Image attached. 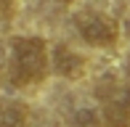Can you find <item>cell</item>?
Instances as JSON below:
<instances>
[{"mask_svg": "<svg viewBox=\"0 0 130 127\" xmlns=\"http://www.w3.org/2000/svg\"><path fill=\"white\" fill-rule=\"evenodd\" d=\"M74 27H77V34L85 40L93 48H109V45L117 43V21L109 19L106 13H98V11H85L74 19Z\"/></svg>", "mask_w": 130, "mask_h": 127, "instance_id": "2", "label": "cell"}, {"mask_svg": "<svg viewBox=\"0 0 130 127\" xmlns=\"http://www.w3.org/2000/svg\"><path fill=\"white\" fill-rule=\"evenodd\" d=\"M127 74H130V61H127Z\"/></svg>", "mask_w": 130, "mask_h": 127, "instance_id": "9", "label": "cell"}, {"mask_svg": "<svg viewBox=\"0 0 130 127\" xmlns=\"http://www.w3.org/2000/svg\"><path fill=\"white\" fill-rule=\"evenodd\" d=\"M13 56V79L19 85H32L48 74L51 56L43 37H16L11 45Z\"/></svg>", "mask_w": 130, "mask_h": 127, "instance_id": "1", "label": "cell"}, {"mask_svg": "<svg viewBox=\"0 0 130 127\" xmlns=\"http://www.w3.org/2000/svg\"><path fill=\"white\" fill-rule=\"evenodd\" d=\"M27 106L24 103H16V101H8V103H0V127H27Z\"/></svg>", "mask_w": 130, "mask_h": 127, "instance_id": "6", "label": "cell"}, {"mask_svg": "<svg viewBox=\"0 0 130 127\" xmlns=\"http://www.w3.org/2000/svg\"><path fill=\"white\" fill-rule=\"evenodd\" d=\"M72 127H104V114L93 103H77L72 109Z\"/></svg>", "mask_w": 130, "mask_h": 127, "instance_id": "5", "label": "cell"}, {"mask_svg": "<svg viewBox=\"0 0 130 127\" xmlns=\"http://www.w3.org/2000/svg\"><path fill=\"white\" fill-rule=\"evenodd\" d=\"M104 127H130V85H117L104 98Z\"/></svg>", "mask_w": 130, "mask_h": 127, "instance_id": "3", "label": "cell"}, {"mask_svg": "<svg viewBox=\"0 0 130 127\" xmlns=\"http://www.w3.org/2000/svg\"><path fill=\"white\" fill-rule=\"evenodd\" d=\"M56 3H61V5H69V3H74V0H56Z\"/></svg>", "mask_w": 130, "mask_h": 127, "instance_id": "8", "label": "cell"}, {"mask_svg": "<svg viewBox=\"0 0 130 127\" xmlns=\"http://www.w3.org/2000/svg\"><path fill=\"white\" fill-rule=\"evenodd\" d=\"M11 11H13V0H0V13L8 16Z\"/></svg>", "mask_w": 130, "mask_h": 127, "instance_id": "7", "label": "cell"}, {"mask_svg": "<svg viewBox=\"0 0 130 127\" xmlns=\"http://www.w3.org/2000/svg\"><path fill=\"white\" fill-rule=\"evenodd\" d=\"M51 66L58 77H67V79H77V77L85 74V58L77 50H72L69 45H56L53 48Z\"/></svg>", "mask_w": 130, "mask_h": 127, "instance_id": "4", "label": "cell"}]
</instances>
